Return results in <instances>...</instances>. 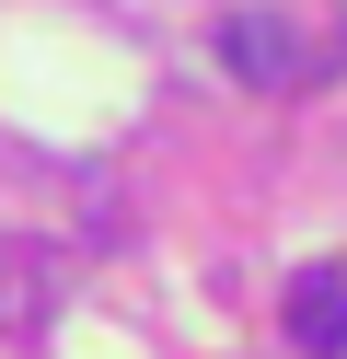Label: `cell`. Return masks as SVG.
<instances>
[{
	"instance_id": "cell-1",
	"label": "cell",
	"mask_w": 347,
	"mask_h": 359,
	"mask_svg": "<svg viewBox=\"0 0 347 359\" xmlns=\"http://www.w3.org/2000/svg\"><path fill=\"white\" fill-rule=\"evenodd\" d=\"M290 336L313 359H336L347 348V266H313V278H290Z\"/></svg>"
},
{
	"instance_id": "cell-2",
	"label": "cell",
	"mask_w": 347,
	"mask_h": 359,
	"mask_svg": "<svg viewBox=\"0 0 347 359\" xmlns=\"http://www.w3.org/2000/svg\"><path fill=\"white\" fill-rule=\"evenodd\" d=\"M220 47H231V70H243V81H290V70H301V47L266 24V12H231V35H220Z\"/></svg>"
}]
</instances>
